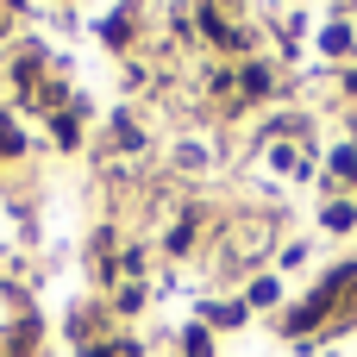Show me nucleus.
<instances>
[{"mask_svg":"<svg viewBox=\"0 0 357 357\" xmlns=\"http://www.w3.org/2000/svg\"><path fill=\"white\" fill-rule=\"evenodd\" d=\"M333 169H339V176H351V169H357V151H351V144H345V151H333Z\"/></svg>","mask_w":357,"mask_h":357,"instance_id":"39448f33","label":"nucleus"},{"mask_svg":"<svg viewBox=\"0 0 357 357\" xmlns=\"http://www.w3.org/2000/svg\"><path fill=\"white\" fill-rule=\"evenodd\" d=\"M251 301H257V307H270V301H276V282H270V276H257V282H251Z\"/></svg>","mask_w":357,"mask_h":357,"instance_id":"20e7f679","label":"nucleus"},{"mask_svg":"<svg viewBox=\"0 0 357 357\" xmlns=\"http://www.w3.org/2000/svg\"><path fill=\"white\" fill-rule=\"evenodd\" d=\"M94 357H138V351H132V345H100Z\"/></svg>","mask_w":357,"mask_h":357,"instance_id":"423d86ee","label":"nucleus"},{"mask_svg":"<svg viewBox=\"0 0 357 357\" xmlns=\"http://www.w3.org/2000/svg\"><path fill=\"white\" fill-rule=\"evenodd\" d=\"M320 44H326L333 56H345V50H351V31H345V25H326V38H320Z\"/></svg>","mask_w":357,"mask_h":357,"instance_id":"f03ea898","label":"nucleus"},{"mask_svg":"<svg viewBox=\"0 0 357 357\" xmlns=\"http://www.w3.org/2000/svg\"><path fill=\"white\" fill-rule=\"evenodd\" d=\"M326 226H333V232H351L357 213H351V207H326Z\"/></svg>","mask_w":357,"mask_h":357,"instance_id":"7ed1b4c3","label":"nucleus"},{"mask_svg":"<svg viewBox=\"0 0 357 357\" xmlns=\"http://www.w3.org/2000/svg\"><path fill=\"white\" fill-rule=\"evenodd\" d=\"M264 238H270L264 226H245V232H232V238H226V257L238 264V257H251V251H264Z\"/></svg>","mask_w":357,"mask_h":357,"instance_id":"f257e3e1","label":"nucleus"}]
</instances>
